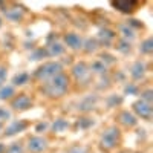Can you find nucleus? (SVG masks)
<instances>
[{"mask_svg":"<svg viewBox=\"0 0 153 153\" xmlns=\"http://www.w3.org/2000/svg\"><path fill=\"white\" fill-rule=\"evenodd\" d=\"M42 129H43V130L46 129V124H40V126L37 127V130H42Z\"/></svg>","mask_w":153,"mask_h":153,"instance_id":"a878e982","label":"nucleus"},{"mask_svg":"<svg viewBox=\"0 0 153 153\" xmlns=\"http://www.w3.org/2000/svg\"><path fill=\"white\" fill-rule=\"evenodd\" d=\"M3 129V123H0V130H2Z\"/></svg>","mask_w":153,"mask_h":153,"instance_id":"cd10ccee","label":"nucleus"},{"mask_svg":"<svg viewBox=\"0 0 153 153\" xmlns=\"http://www.w3.org/2000/svg\"><path fill=\"white\" fill-rule=\"evenodd\" d=\"M29 80V75L26 74V72H22V74H19V75H16V78H14V84H25Z\"/></svg>","mask_w":153,"mask_h":153,"instance_id":"6ab92c4d","label":"nucleus"},{"mask_svg":"<svg viewBox=\"0 0 153 153\" xmlns=\"http://www.w3.org/2000/svg\"><path fill=\"white\" fill-rule=\"evenodd\" d=\"M74 75L78 81H86L89 76H91V69H89V66L86 63H78V65L74 68Z\"/></svg>","mask_w":153,"mask_h":153,"instance_id":"6e6552de","label":"nucleus"},{"mask_svg":"<svg viewBox=\"0 0 153 153\" xmlns=\"http://www.w3.org/2000/svg\"><path fill=\"white\" fill-rule=\"evenodd\" d=\"M144 71H146V68H144L143 63H135L133 68H132V71H130V75L133 76L135 80H139V78L144 75Z\"/></svg>","mask_w":153,"mask_h":153,"instance_id":"4468645a","label":"nucleus"},{"mask_svg":"<svg viewBox=\"0 0 153 153\" xmlns=\"http://www.w3.org/2000/svg\"><path fill=\"white\" fill-rule=\"evenodd\" d=\"M8 118H9V112L6 109H3V107H0V123H3Z\"/></svg>","mask_w":153,"mask_h":153,"instance_id":"b1692460","label":"nucleus"},{"mask_svg":"<svg viewBox=\"0 0 153 153\" xmlns=\"http://www.w3.org/2000/svg\"><path fill=\"white\" fill-rule=\"evenodd\" d=\"M112 6L115 9H118L120 12H124V14H130L133 12L138 6V2H127V0H120V2H112Z\"/></svg>","mask_w":153,"mask_h":153,"instance_id":"0eeeda50","label":"nucleus"},{"mask_svg":"<svg viewBox=\"0 0 153 153\" xmlns=\"http://www.w3.org/2000/svg\"><path fill=\"white\" fill-rule=\"evenodd\" d=\"M28 147L34 153H40V152H43L48 147V141L45 138H42V136H32V138H29V141H28Z\"/></svg>","mask_w":153,"mask_h":153,"instance_id":"423d86ee","label":"nucleus"},{"mask_svg":"<svg viewBox=\"0 0 153 153\" xmlns=\"http://www.w3.org/2000/svg\"><path fill=\"white\" fill-rule=\"evenodd\" d=\"M3 150H5V147H3V146H2V144H0V153H2V152H3Z\"/></svg>","mask_w":153,"mask_h":153,"instance_id":"bb28decb","label":"nucleus"},{"mask_svg":"<svg viewBox=\"0 0 153 153\" xmlns=\"http://www.w3.org/2000/svg\"><path fill=\"white\" fill-rule=\"evenodd\" d=\"M65 52V48H63L60 43H52L46 48V54L48 55H61Z\"/></svg>","mask_w":153,"mask_h":153,"instance_id":"ddd939ff","label":"nucleus"},{"mask_svg":"<svg viewBox=\"0 0 153 153\" xmlns=\"http://www.w3.org/2000/svg\"><path fill=\"white\" fill-rule=\"evenodd\" d=\"M5 16H6V19H9L12 22H19L23 17V11L20 8H9V9H5Z\"/></svg>","mask_w":153,"mask_h":153,"instance_id":"9b49d317","label":"nucleus"},{"mask_svg":"<svg viewBox=\"0 0 153 153\" xmlns=\"http://www.w3.org/2000/svg\"><path fill=\"white\" fill-rule=\"evenodd\" d=\"M133 110L135 113L138 115V117H141L143 120H150L152 118V113H153V109H152V104H147L144 103V101H136V103L133 104Z\"/></svg>","mask_w":153,"mask_h":153,"instance_id":"20e7f679","label":"nucleus"},{"mask_svg":"<svg viewBox=\"0 0 153 153\" xmlns=\"http://www.w3.org/2000/svg\"><path fill=\"white\" fill-rule=\"evenodd\" d=\"M86 51H87V52H92V51H95L97 49V42L95 40H89L87 43H86Z\"/></svg>","mask_w":153,"mask_h":153,"instance_id":"5701e85b","label":"nucleus"},{"mask_svg":"<svg viewBox=\"0 0 153 153\" xmlns=\"http://www.w3.org/2000/svg\"><path fill=\"white\" fill-rule=\"evenodd\" d=\"M100 38L104 43H109V42H112L115 38V34L112 31H109V29H103V31H100Z\"/></svg>","mask_w":153,"mask_h":153,"instance_id":"f3484780","label":"nucleus"},{"mask_svg":"<svg viewBox=\"0 0 153 153\" xmlns=\"http://www.w3.org/2000/svg\"><path fill=\"white\" fill-rule=\"evenodd\" d=\"M69 153H84V150H83V149H74V150H71Z\"/></svg>","mask_w":153,"mask_h":153,"instance_id":"393cba45","label":"nucleus"},{"mask_svg":"<svg viewBox=\"0 0 153 153\" xmlns=\"http://www.w3.org/2000/svg\"><path fill=\"white\" fill-rule=\"evenodd\" d=\"M6 75H8V72H6V68L0 66V87L3 86V83H5V80H6Z\"/></svg>","mask_w":153,"mask_h":153,"instance_id":"4be33fe9","label":"nucleus"},{"mask_svg":"<svg viewBox=\"0 0 153 153\" xmlns=\"http://www.w3.org/2000/svg\"><path fill=\"white\" fill-rule=\"evenodd\" d=\"M6 153H23V149H22L20 144H12V146L8 147Z\"/></svg>","mask_w":153,"mask_h":153,"instance_id":"412c9836","label":"nucleus"},{"mask_svg":"<svg viewBox=\"0 0 153 153\" xmlns=\"http://www.w3.org/2000/svg\"><path fill=\"white\" fill-rule=\"evenodd\" d=\"M11 106L16 110H28L29 107H32V100L26 94H20L19 97H16L14 100H12Z\"/></svg>","mask_w":153,"mask_h":153,"instance_id":"39448f33","label":"nucleus"},{"mask_svg":"<svg viewBox=\"0 0 153 153\" xmlns=\"http://www.w3.org/2000/svg\"><path fill=\"white\" fill-rule=\"evenodd\" d=\"M141 52L143 54H152V51H153V42H152V38H147V40L141 45Z\"/></svg>","mask_w":153,"mask_h":153,"instance_id":"a211bd4d","label":"nucleus"},{"mask_svg":"<svg viewBox=\"0 0 153 153\" xmlns=\"http://www.w3.org/2000/svg\"><path fill=\"white\" fill-rule=\"evenodd\" d=\"M92 71H95V72H98V74L106 72V66H104V63H103V61H95L94 65H92Z\"/></svg>","mask_w":153,"mask_h":153,"instance_id":"aec40b11","label":"nucleus"},{"mask_svg":"<svg viewBox=\"0 0 153 153\" xmlns=\"http://www.w3.org/2000/svg\"><path fill=\"white\" fill-rule=\"evenodd\" d=\"M25 129H26V123H25V121H14L12 124H9L6 127L5 133L8 136H12V135H16V133H19V132H22Z\"/></svg>","mask_w":153,"mask_h":153,"instance_id":"9d476101","label":"nucleus"},{"mask_svg":"<svg viewBox=\"0 0 153 153\" xmlns=\"http://www.w3.org/2000/svg\"><path fill=\"white\" fill-rule=\"evenodd\" d=\"M68 87H69V80H68V76L61 72V74L55 75L54 78H51L49 83L45 84L43 91L49 97H61V95L66 94Z\"/></svg>","mask_w":153,"mask_h":153,"instance_id":"f257e3e1","label":"nucleus"},{"mask_svg":"<svg viewBox=\"0 0 153 153\" xmlns=\"http://www.w3.org/2000/svg\"><path fill=\"white\" fill-rule=\"evenodd\" d=\"M14 95V87L12 86H2L0 87V100H9Z\"/></svg>","mask_w":153,"mask_h":153,"instance_id":"2eb2a0df","label":"nucleus"},{"mask_svg":"<svg viewBox=\"0 0 153 153\" xmlns=\"http://www.w3.org/2000/svg\"><path fill=\"white\" fill-rule=\"evenodd\" d=\"M118 141H120V130L117 127H109V129L101 135L100 144L106 150H112L118 146Z\"/></svg>","mask_w":153,"mask_h":153,"instance_id":"f03ea898","label":"nucleus"},{"mask_svg":"<svg viewBox=\"0 0 153 153\" xmlns=\"http://www.w3.org/2000/svg\"><path fill=\"white\" fill-rule=\"evenodd\" d=\"M54 130L55 132H58V133H63V132H66L68 130V127H69V124H68V121L66 120H57L55 123H54Z\"/></svg>","mask_w":153,"mask_h":153,"instance_id":"dca6fc26","label":"nucleus"},{"mask_svg":"<svg viewBox=\"0 0 153 153\" xmlns=\"http://www.w3.org/2000/svg\"><path fill=\"white\" fill-rule=\"evenodd\" d=\"M65 42L66 45L71 48V49H81L83 48V40H81V37L78 34H68L65 37Z\"/></svg>","mask_w":153,"mask_h":153,"instance_id":"1a4fd4ad","label":"nucleus"},{"mask_svg":"<svg viewBox=\"0 0 153 153\" xmlns=\"http://www.w3.org/2000/svg\"><path fill=\"white\" fill-rule=\"evenodd\" d=\"M58 74H61V65L51 61V63H45L42 68H38L35 76L38 80H48V78H54Z\"/></svg>","mask_w":153,"mask_h":153,"instance_id":"7ed1b4c3","label":"nucleus"},{"mask_svg":"<svg viewBox=\"0 0 153 153\" xmlns=\"http://www.w3.org/2000/svg\"><path fill=\"white\" fill-rule=\"evenodd\" d=\"M120 121L124 126H127V127H133L136 124V118L133 117L132 113H129V112H121L120 113Z\"/></svg>","mask_w":153,"mask_h":153,"instance_id":"f8f14e48","label":"nucleus"}]
</instances>
